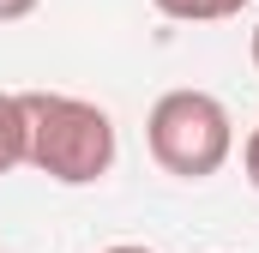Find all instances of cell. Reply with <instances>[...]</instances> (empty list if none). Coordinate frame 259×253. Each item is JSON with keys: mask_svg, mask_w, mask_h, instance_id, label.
I'll return each instance as SVG.
<instances>
[{"mask_svg": "<svg viewBox=\"0 0 259 253\" xmlns=\"http://www.w3.org/2000/svg\"><path fill=\"white\" fill-rule=\"evenodd\" d=\"M247 55H253V66H259V24H253V43H247Z\"/></svg>", "mask_w": 259, "mask_h": 253, "instance_id": "8", "label": "cell"}, {"mask_svg": "<svg viewBox=\"0 0 259 253\" xmlns=\"http://www.w3.org/2000/svg\"><path fill=\"white\" fill-rule=\"evenodd\" d=\"M145 139H151V157L163 175L211 181L235 151V121H229L223 97H211V91H163L151 103Z\"/></svg>", "mask_w": 259, "mask_h": 253, "instance_id": "2", "label": "cell"}, {"mask_svg": "<svg viewBox=\"0 0 259 253\" xmlns=\"http://www.w3.org/2000/svg\"><path fill=\"white\" fill-rule=\"evenodd\" d=\"M42 0H0V24H18V18H30Z\"/></svg>", "mask_w": 259, "mask_h": 253, "instance_id": "6", "label": "cell"}, {"mask_svg": "<svg viewBox=\"0 0 259 253\" xmlns=\"http://www.w3.org/2000/svg\"><path fill=\"white\" fill-rule=\"evenodd\" d=\"M151 6L175 24H217V18H235L247 0H151Z\"/></svg>", "mask_w": 259, "mask_h": 253, "instance_id": "4", "label": "cell"}, {"mask_svg": "<svg viewBox=\"0 0 259 253\" xmlns=\"http://www.w3.org/2000/svg\"><path fill=\"white\" fill-rule=\"evenodd\" d=\"M241 169H247V187L259 193V126L247 133V145H241Z\"/></svg>", "mask_w": 259, "mask_h": 253, "instance_id": "5", "label": "cell"}, {"mask_svg": "<svg viewBox=\"0 0 259 253\" xmlns=\"http://www.w3.org/2000/svg\"><path fill=\"white\" fill-rule=\"evenodd\" d=\"M24 97V121H30V169L61 181V187H91L115 169L121 139L109 109L66 97V91H18Z\"/></svg>", "mask_w": 259, "mask_h": 253, "instance_id": "1", "label": "cell"}, {"mask_svg": "<svg viewBox=\"0 0 259 253\" xmlns=\"http://www.w3.org/2000/svg\"><path fill=\"white\" fill-rule=\"evenodd\" d=\"M103 253H157V247H139V241H115V247H103Z\"/></svg>", "mask_w": 259, "mask_h": 253, "instance_id": "7", "label": "cell"}, {"mask_svg": "<svg viewBox=\"0 0 259 253\" xmlns=\"http://www.w3.org/2000/svg\"><path fill=\"white\" fill-rule=\"evenodd\" d=\"M30 163V121H24V97L0 91V175Z\"/></svg>", "mask_w": 259, "mask_h": 253, "instance_id": "3", "label": "cell"}]
</instances>
